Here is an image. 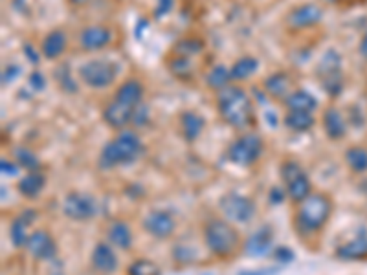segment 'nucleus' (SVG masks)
<instances>
[{
    "label": "nucleus",
    "mask_w": 367,
    "mask_h": 275,
    "mask_svg": "<svg viewBox=\"0 0 367 275\" xmlns=\"http://www.w3.org/2000/svg\"><path fill=\"white\" fill-rule=\"evenodd\" d=\"M217 110L224 123L237 131H246L255 121V110H253L252 98L248 92L239 84H228L226 89L217 92Z\"/></svg>",
    "instance_id": "obj_1"
},
{
    "label": "nucleus",
    "mask_w": 367,
    "mask_h": 275,
    "mask_svg": "<svg viewBox=\"0 0 367 275\" xmlns=\"http://www.w3.org/2000/svg\"><path fill=\"white\" fill-rule=\"evenodd\" d=\"M144 154V143L134 131L123 128L119 131L114 140H110L101 149L98 165L103 171L118 168V165H130Z\"/></svg>",
    "instance_id": "obj_2"
},
{
    "label": "nucleus",
    "mask_w": 367,
    "mask_h": 275,
    "mask_svg": "<svg viewBox=\"0 0 367 275\" xmlns=\"http://www.w3.org/2000/svg\"><path fill=\"white\" fill-rule=\"evenodd\" d=\"M333 215V200L325 193H310L307 198L298 204L294 224L299 235H316L322 231Z\"/></svg>",
    "instance_id": "obj_3"
},
{
    "label": "nucleus",
    "mask_w": 367,
    "mask_h": 275,
    "mask_svg": "<svg viewBox=\"0 0 367 275\" xmlns=\"http://www.w3.org/2000/svg\"><path fill=\"white\" fill-rule=\"evenodd\" d=\"M204 244L217 259H228L241 248V235L226 218H211L204 226Z\"/></svg>",
    "instance_id": "obj_4"
},
{
    "label": "nucleus",
    "mask_w": 367,
    "mask_h": 275,
    "mask_svg": "<svg viewBox=\"0 0 367 275\" xmlns=\"http://www.w3.org/2000/svg\"><path fill=\"white\" fill-rule=\"evenodd\" d=\"M119 74L118 64L107 59H90L77 68V77L92 90L109 89Z\"/></svg>",
    "instance_id": "obj_5"
},
{
    "label": "nucleus",
    "mask_w": 367,
    "mask_h": 275,
    "mask_svg": "<svg viewBox=\"0 0 367 275\" xmlns=\"http://www.w3.org/2000/svg\"><path fill=\"white\" fill-rule=\"evenodd\" d=\"M279 174H281V180L285 184V189H287V197L294 204H299L313 193L310 178L307 177V172L301 168V163L296 162V160H285L281 163Z\"/></svg>",
    "instance_id": "obj_6"
},
{
    "label": "nucleus",
    "mask_w": 367,
    "mask_h": 275,
    "mask_svg": "<svg viewBox=\"0 0 367 275\" xmlns=\"http://www.w3.org/2000/svg\"><path fill=\"white\" fill-rule=\"evenodd\" d=\"M264 151L263 138L253 133H243L228 147V160L239 168H250L257 162Z\"/></svg>",
    "instance_id": "obj_7"
},
{
    "label": "nucleus",
    "mask_w": 367,
    "mask_h": 275,
    "mask_svg": "<svg viewBox=\"0 0 367 275\" xmlns=\"http://www.w3.org/2000/svg\"><path fill=\"white\" fill-rule=\"evenodd\" d=\"M218 209L228 222L234 224H248L255 216L257 206L250 197L239 195V193H228L218 200Z\"/></svg>",
    "instance_id": "obj_8"
},
{
    "label": "nucleus",
    "mask_w": 367,
    "mask_h": 275,
    "mask_svg": "<svg viewBox=\"0 0 367 275\" xmlns=\"http://www.w3.org/2000/svg\"><path fill=\"white\" fill-rule=\"evenodd\" d=\"M63 213L70 221L87 222L98 215V202L92 195L81 191H72L63 198Z\"/></svg>",
    "instance_id": "obj_9"
},
{
    "label": "nucleus",
    "mask_w": 367,
    "mask_h": 275,
    "mask_svg": "<svg viewBox=\"0 0 367 275\" xmlns=\"http://www.w3.org/2000/svg\"><path fill=\"white\" fill-rule=\"evenodd\" d=\"M322 19H323L322 6L316 4V2H307V4H299L288 11L287 26L290 30L301 31L317 26L322 22Z\"/></svg>",
    "instance_id": "obj_10"
},
{
    "label": "nucleus",
    "mask_w": 367,
    "mask_h": 275,
    "mask_svg": "<svg viewBox=\"0 0 367 275\" xmlns=\"http://www.w3.org/2000/svg\"><path fill=\"white\" fill-rule=\"evenodd\" d=\"M77 40L84 52H100L112 43V30L105 24L84 26L77 35Z\"/></svg>",
    "instance_id": "obj_11"
},
{
    "label": "nucleus",
    "mask_w": 367,
    "mask_h": 275,
    "mask_svg": "<svg viewBox=\"0 0 367 275\" xmlns=\"http://www.w3.org/2000/svg\"><path fill=\"white\" fill-rule=\"evenodd\" d=\"M145 233H149L153 239H169L174 233V218L171 213L164 211V209H154L145 215L144 222H142Z\"/></svg>",
    "instance_id": "obj_12"
},
{
    "label": "nucleus",
    "mask_w": 367,
    "mask_h": 275,
    "mask_svg": "<svg viewBox=\"0 0 367 275\" xmlns=\"http://www.w3.org/2000/svg\"><path fill=\"white\" fill-rule=\"evenodd\" d=\"M244 253L248 257H267L274 250V228L263 224L244 241Z\"/></svg>",
    "instance_id": "obj_13"
},
{
    "label": "nucleus",
    "mask_w": 367,
    "mask_h": 275,
    "mask_svg": "<svg viewBox=\"0 0 367 275\" xmlns=\"http://www.w3.org/2000/svg\"><path fill=\"white\" fill-rule=\"evenodd\" d=\"M263 90L270 99H276V101H281L283 103L285 99L294 92V79L288 72H274L268 77H264L263 81Z\"/></svg>",
    "instance_id": "obj_14"
},
{
    "label": "nucleus",
    "mask_w": 367,
    "mask_h": 275,
    "mask_svg": "<svg viewBox=\"0 0 367 275\" xmlns=\"http://www.w3.org/2000/svg\"><path fill=\"white\" fill-rule=\"evenodd\" d=\"M26 248L30 251V255L37 260H50L57 253V244H55L54 237L46 230L31 231Z\"/></svg>",
    "instance_id": "obj_15"
},
{
    "label": "nucleus",
    "mask_w": 367,
    "mask_h": 275,
    "mask_svg": "<svg viewBox=\"0 0 367 275\" xmlns=\"http://www.w3.org/2000/svg\"><path fill=\"white\" fill-rule=\"evenodd\" d=\"M134 108L129 107V105L119 103L116 99H112L110 103L105 105L101 116H103V121L107 123L110 128H114V131H123V128H127L129 125H133Z\"/></svg>",
    "instance_id": "obj_16"
},
{
    "label": "nucleus",
    "mask_w": 367,
    "mask_h": 275,
    "mask_svg": "<svg viewBox=\"0 0 367 275\" xmlns=\"http://www.w3.org/2000/svg\"><path fill=\"white\" fill-rule=\"evenodd\" d=\"M322 125L325 136L333 142H340L347 134V118L336 107H327L323 110Z\"/></svg>",
    "instance_id": "obj_17"
},
{
    "label": "nucleus",
    "mask_w": 367,
    "mask_h": 275,
    "mask_svg": "<svg viewBox=\"0 0 367 275\" xmlns=\"http://www.w3.org/2000/svg\"><path fill=\"white\" fill-rule=\"evenodd\" d=\"M90 262H92V268L100 274H114L119 265L118 255H116L112 244H109V242H100V244L94 246Z\"/></svg>",
    "instance_id": "obj_18"
},
{
    "label": "nucleus",
    "mask_w": 367,
    "mask_h": 275,
    "mask_svg": "<svg viewBox=\"0 0 367 275\" xmlns=\"http://www.w3.org/2000/svg\"><path fill=\"white\" fill-rule=\"evenodd\" d=\"M179 128L180 136L188 143H193L202 136L204 128H206V119L202 114L195 112V110H184L179 116Z\"/></svg>",
    "instance_id": "obj_19"
},
{
    "label": "nucleus",
    "mask_w": 367,
    "mask_h": 275,
    "mask_svg": "<svg viewBox=\"0 0 367 275\" xmlns=\"http://www.w3.org/2000/svg\"><path fill=\"white\" fill-rule=\"evenodd\" d=\"M68 48V35L63 30H52L40 43V54L48 61H57Z\"/></svg>",
    "instance_id": "obj_20"
},
{
    "label": "nucleus",
    "mask_w": 367,
    "mask_h": 275,
    "mask_svg": "<svg viewBox=\"0 0 367 275\" xmlns=\"http://www.w3.org/2000/svg\"><path fill=\"white\" fill-rule=\"evenodd\" d=\"M144 94H145L144 83H142L140 79L130 77V79H125L123 83L116 89L114 99L116 101H119V103L129 105V107L134 108L144 103Z\"/></svg>",
    "instance_id": "obj_21"
},
{
    "label": "nucleus",
    "mask_w": 367,
    "mask_h": 275,
    "mask_svg": "<svg viewBox=\"0 0 367 275\" xmlns=\"http://www.w3.org/2000/svg\"><path fill=\"white\" fill-rule=\"evenodd\" d=\"M37 218V213L35 209H24L19 216L13 218L10 226V239L11 244L15 248H24L28 244V239H30V233H28V226L31 222Z\"/></svg>",
    "instance_id": "obj_22"
},
{
    "label": "nucleus",
    "mask_w": 367,
    "mask_h": 275,
    "mask_svg": "<svg viewBox=\"0 0 367 275\" xmlns=\"http://www.w3.org/2000/svg\"><path fill=\"white\" fill-rule=\"evenodd\" d=\"M336 259L340 260H362L367 259V237H354L351 241H347L345 244L338 246L334 251Z\"/></svg>",
    "instance_id": "obj_23"
},
{
    "label": "nucleus",
    "mask_w": 367,
    "mask_h": 275,
    "mask_svg": "<svg viewBox=\"0 0 367 275\" xmlns=\"http://www.w3.org/2000/svg\"><path fill=\"white\" fill-rule=\"evenodd\" d=\"M342 55L340 52L334 48H329L323 52V55L320 57L316 64V70H314V74L317 75V79L329 77V75L334 74H342Z\"/></svg>",
    "instance_id": "obj_24"
},
{
    "label": "nucleus",
    "mask_w": 367,
    "mask_h": 275,
    "mask_svg": "<svg viewBox=\"0 0 367 275\" xmlns=\"http://www.w3.org/2000/svg\"><path fill=\"white\" fill-rule=\"evenodd\" d=\"M107 239L114 248L127 251L133 246V231L125 221H114L110 222L109 230H107Z\"/></svg>",
    "instance_id": "obj_25"
},
{
    "label": "nucleus",
    "mask_w": 367,
    "mask_h": 275,
    "mask_svg": "<svg viewBox=\"0 0 367 275\" xmlns=\"http://www.w3.org/2000/svg\"><path fill=\"white\" fill-rule=\"evenodd\" d=\"M283 105L287 107V110H301V112L314 114L320 103H317V99L308 90L298 89L285 99Z\"/></svg>",
    "instance_id": "obj_26"
},
{
    "label": "nucleus",
    "mask_w": 367,
    "mask_h": 275,
    "mask_svg": "<svg viewBox=\"0 0 367 275\" xmlns=\"http://www.w3.org/2000/svg\"><path fill=\"white\" fill-rule=\"evenodd\" d=\"M46 187V177L40 171L28 172L26 177H22L17 184V189L24 198H37Z\"/></svg>",
    "instance_id": "obj_27"
},
{
    "label": "nucleus",
    "mask_w": 367,
    "mask_h": 275,
    "mask_svg": "<svg viewBox=\"0 0 367 275\" xmlns=\"http://www.w3.org/2000/svg\"><path fill=\"white\" fill-rule=\"evenodd\" d=\"M283 125L292 133H307L316 125V118L310 112L301 110H287L283 116Z\"/></svg>",
    "instance_id": "obj_28"
},
{
    "label": "nucleus",
    "mask_w": 367,
    "mask_h": 275,
    "mask_svg": "<svg viewBox=\"0 0 367 275\" xmlns=\"http://www.w3.org/2000/svg\"><path fill=\"white\" fill-rule=\"evenodd\" d=\"M257 70L259 59H255L253 55H243V57H239V59L232 64L230 74H232V81H235V83H244V81H248Z\"/></svg>",
    "instance_id": "obj_29"
},
{
    "label": "nucleus",
    "mask_w": 367,
    "mask_h": 275,
    "mask_svg": "<svg viewBox=\"0 0 367 275\" xmlns=\"http://www.w3.org/2000/svg\"><path fill=\"white\" fill-rule=\"evenodd\" d=\"M206 48V43H204L200 37H195V35H189V37H182L174 43L173 46V54L174 55H182V57H195V55H200Z\"/></svg>",
    "instance_id": "obj_30"
},
{
    "label": "nucleus",
    "mask_w": 367,
    "mask_h": 275,
    "mask_svg": "<svg viewBox=\"0 0 367 275\" xmlns=\"http://www.w3.org/2000/svg\"><path fill=\"white\" fill-rule=\"evenodd\" d=\"M206 84L209 90H215V92H220L228 84H232V74H230L228 66L215 64L214 68H209V72L206 74Z\"/></svg>",
    "instance_id": "obj_31"
},
{
    "label": "nucleus",
    "mask_w": 367,
    "mask_h": 275,
    "mask_svg": "<svg viewBox=\"0 0 367 275\" xmlns=\"http://www.w3.org/2000/svg\"><path fill=\"white\" fill-rule=\"evenodd\" d=\"M54 79L57 87L65 94H77L80 90V81L74 79L72 75V68H70V63H61L54 72Z\"/></svg>",
    "instance_id": "obj_32"
},
{
    "label": "nucleus",
    "mask_w": 367,
    "mask_h": 275,
    "mask_svg": "<svg viewBox=\"0 0 367 275\" xmlns=\"http://www.w3.org/2000/svg\"><path fill=\"white\" fill-rule=\"evenodd\" d=\"M167 70L171 72V75L180 81H189L193 77V63L189 57H182V55H171L167 61Z\"/></svg>",
    "instance_id": "obj_33"
},
{
    "label": "nucleus",
    "mask_w": 367,
    "mask_h": 275,
    "mask_svg": "<svg viewBox=\"0 0 367 275\" xmlns=\"http://www.w3.org/2000/svg\"><path fill=\"white\" fill-rule=\"evenodd\" d=\"M345 162H347L349 169L357 174H364L367 172V149L364 147H349L345 151Z\"/></svg>",
    "instance_id": "obj_34"
},
{
    "label": "nucleus",
    "mask_w": 367,
    "mask_h": 275,
    "mask_svg": "<svg viewBox=\"0 0 367 275\" xmlns=\"http://www.w3.org/2000/svg\"><path fill=\"white\" fill-rule=\"evenodd\" d=\"M13 154H15V162L19 163V168L26 169L28 172L40 171V160L37 158V154L31 153L30 149L17 147Z\"/></svg>",
    "instance_id": "obj_35"
},
{
    "label": "nucleus",
    "mask_w": 367,
    "mask_h": 275,
    "mask_svg": "<svg viewBox=\"0 0 367 275\" xmlns=\"http://www.w3.org/2000/svg\"><path fill=\"white\" fill-rule=\"evenodd\" d=\"M320 84H322L323 92L327 94L329 98H338V96L343 92V89H345L343 72L342 74H334V75H329V77L320 79Z\"/></svg>",
    "instance_id": "obj_36"
},
{
    "label": "nucleus",
    "mask_w": 367,
    "mask_h": 275,
    "mask_svg": "<svg viewBox=\"0 0 367 275\" xmlns=\"http://www.w3.org/2000/svg\"><path fill=\"white\" fill-rule=\"evenodd\" d=\"M129 275H160V268L149 259H136L129 266Z\"/></svg>",
    "instance_id": "obj_37"
},
{
    "label": "nucleus",
    "mask_w": 367,
    "mask_h": 275,
    "mask_svg": "<svg viewBox=\"0 0 367 275\" xmlns=\"http://www.w3.org/2000/svg\"><path fill=\"white\" fill-rule=\"evenodd\" d=\"M149 119H151V110H149V107H147V105L142 103V105H138V107L134 108V114H133V125L134 127L136 128L145 127V125L149 123Z\"/></svg>",
    "instance_id": "obj_38"
},
{
    "label": "nucleus",
    "mask_w": 367,
    "mask_h": 275,
    "mask_svg": "<svg viewBox=\"0 0 367 275\" xmlns=\"http://www.w3.org/2000/svg\"><path fill=\"white\" fill-rule=\"evenodd\" d=\"M28 84H30V89L33 90L35 94L45 92L46 87H48V79H46V75L43 74V72H39V70H33V72L30 74V77H28Z\"/></svg>",
    "instance_id": "obj_39"
},
{
    "label": "nucleus",
    "mask_w": 367,
    "mask_h": 275,
    "mask_svg": "<svg viewBox=\"0 0 367 275\" xmlns=\"http://www.w3.org/2000/svg\"><path fill=\"white\" fill-rule=\"evenodd\" d=\"M22 75V66L15 63H10L2 70V84H11L15 79H19Z\"/></svg>",
    "instance_id": "obj_40"
},
{
    "label": "nucleus",
    "mask_w": 367,
    "mask_h": 275,
    "mask_svg": "<svg viewBox=\"0 0 367 275\" xmlns=\"http://www.w3.org/2000/svg\"><path fill=\"white\" fill-rule=\"evenodd\" d=\"M272 257L276 260H278V262H281V265L292 262V260L296 259V255H294V251L290 250V248H287V246H278V248H274Z\"/></svg>",
    "instance_id": "obj_41"
},
{
    "label": "nucleus",
    "mask_w": 367,
    "mask_h": 275,
    "mask_svg": "<svg viewBox=\"0 0 367 275\" xmlns=\"http://www.w3.org/2000/svg\"><path fill=\"white\" fill-rule=\"evenodd\" d=\"M173 4L174 0H156V6H154V11H153L154 19L160 20L164 19L165 15H169L171 10H173Z\"/></svg>",
    "instance_id": "obj_42"
},
{
    "label": "nucleus",
    "mask_w": 367,
    "mask_h": 275,
    "mask_svg": "<svg viewBox=\"0 0 367 275\" xmlns=\"http://www.w3.org/2000/svg\"><path fill=\"white\" fill-rule=\"evenodd\" d=\"M22 54H24L26 61L30 64H33V66H37V64L40 63V55L43 54H40V50L35 48L31 43H24V45H22Z\"/></svg>",
    "instance_id": "obj_43"
},
{
    "label": "nucleus",
    "mask_w": 367,
    "mask_h": 275,
    "mask_svg": "<svg viewBox=\"0 0 367 275\" xmlns=\"http://www.w3.org/2000/svg\"><path fill=\"white\" fill-rule=\"evenodd\" d=\"M0 171H2V174H4V177H8V178H11V177H17V174H19V171H20V168H19V163L17 162H10V160H2V162H0Z\"/></svg>",
    "instance_id": "obj_44"
},
{
    "label": "nucleus",
    "mask_w": 367,
    "mask_h": 275,
    "mask_svg": "<svg viewBox=\"0 0 367 275\" xmlns=\"http://www.w3.org/2000/svg\"><path fill=\"white\" fill-rule=\"evenodd\" d=\"M287 198V189L283 187H272L270 189V204H281Z\"/></svg>",
    "instance_id": "obj_45"
},
{
    "label": "nucleus",
    "mask_w": 367,
    "mask_h": 275,
    "mask_svg": "<svg viewBox=\"0 0 367 275\" xmlns=\"http://www.w3.org/2000/svg\"><path fill=\"white\" fill-rule=\"evenodd\" d=\"M279 268H252V270L239 272L237 275H278Z\"/></svg>",
    "instance_id": "obj_46"
},
{
    "label": "nucleus",
    "mask_w": 367,
    "mask_h": 275,
    "mask_svg": "<svg viewBox=\"0 0 367 275\" xmlns=\"http://www.w3.org/2000/svg\"><path fill=\"white\" fill-rule=\"evenodd\" d=\"M358 52L362 55L364 59H367V31L362 35V40H360V45H358Z\"/></svg>",
    "instance_id": "obj_47"
},
{
    "label": "nucleus",
    "mask_w": 367,
    "mask_h": 275,
    "mask_svg": "<svg viewBox=\"0 0 367 275\" xmlns=\"http://www.w3.org/2000/svg\"><path fill=\"white\" fill-rule=\"evenodd\" d=\"M68 2L74 6H84V4H89L90 0H68Z\"/></svg>",
    "instance_id": "obj_48"
},
{
    "label": "nucleus",
    "mask_w": 367,
    "mask_h": 275,
    "mask_svg": "<svg viewBox=\"0 0 367 275\" xmlns=\"http://www.w3.org/2000/svg\"><path fill=\"white\" fill-rule=\"evenodd\" d=\"M325 2H329V4H338V2H342V0H325Z\"/></svg>",
    "instance_id": "obj_49"
}]
</instances>
